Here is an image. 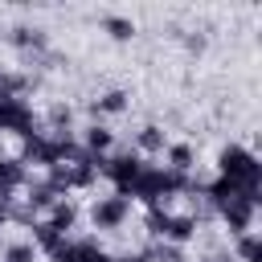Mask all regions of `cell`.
<instances>
[{"instance_id": "23", "label": "cell", "mask_w": 262, "mask_h": 262, "mask_svg": "<svg viewBox=\"0 0 262 262\" xmlns=\"http://www.w3.org/2000/svg\"><path fill=\"white\" fill-rule=\"evenodd\" d=\"M119 262H147V254H127V258H119Z\"/></svg>"}, {"instance_id": "12", "label": "cell", "mask_w": 262, "mask_h": 262, "mask_svg": "<svg viewBox=\"0 0 262 262\" xmlns=\"http://www.w3.org/2000/svg\"><path fill=\"white\" fill-rule=\"evenodd\" d=\"M74 221H78V209H74L70 201H57V205L49 209V225H53V229H57L61 237H66V229H70Z\"/></svg>"}, {"instance_id": "21", "label": "cell", "mask_w": 262, "mask_h": 262, "mask_svg": "<svg viewBox=\"0 0 262 262\" xmlns=\"http://www.w3.org/2000/svg\"><path fill=\"white\" fill-rule=\"evenodd\" d=\"M33 258H37L33 242H12V246L4 250V262H33Z\"/></svg>"}, {"instance_id": "24", "label": "cell", "mask_w": 262, "mask_h": 262, "mask_svg": "<svg viewBox=\"0 0 262 262\" xmlns=\"http://www.w3.org/2000/svg\"><path fill=\"white\" fill-rule=\"evenodd\" d=\"M4 221H8V209H4V205H0V225H4Z\"/></svg>"}, {"instance_id": "18", "label": "cell", "mask_w": 262, "mask_h": 262, "mask_svg": "<svg viewBox=\"0 0 262 262\" xmlns=\"http://www.w3.org/2000/svg\"><path fill=\"white\" fill-rule=\"evenodd\" d=\"M237 258H242V262H262V242H258V233H242V237H237Z\"/></svg>"}, {"instance_id": "6", "label": "cell", "mask_w": 262, "mask_h": 262, "mask_svg": "<svg viewBox=\"0 0 262 262\" xmlns=\"http://www.w3.org/2000/svg\"><path fill=\"white\" fill-rule=\"evenodd\" d=\"M49 262H115L94 237H82V242H61L53 254H49Z\"/></svg>"}, {"instance_id": "14", "label": "cell", "mask_w": 262, "mask_h": 262, "mask_svg": "<svg viewBox=\"0 0 262 262\" xmlns=\"http://www.w3.org/2000/svg\"><path fill=\"white\" fill-rule=\"evenodd\" d=\"M90 111H94V115H119V111H127V94H123V90H106Z\"/></svg>"}, {"instance_id": "10", "label": "cell", "mask_w": 262, "mask_h": 262, "mask_svg": "<svg viewBox=\"0 0 262 262\" xmlns=\"http://www.w3.org/2000/svg\"><path fill=\"white\" fill-rule=\"evenodd\" d=\"M12 45H20V49H33V53H45L49 37H45L37 25H16V29H12Z\"/></svg>"}, {"instance_id": "8", "label": "cell", "mask_w": 262, "mask_h": 262, "mask_svg": "<svg viewBox=\"0 0 262 262\" xmlns=\"http://www.w3.org/2000/svg\"><path fill=\"white\" fill-rule=\"evenodd\" d=\"M192 233H196V217H192V213H172V217H168V229H164V242L184 246Z\"/></svg>"}, {"instance_id": "16", "label": "cell", "mask_w": 262, "mask_h": 262, "mask_svg": "<svg viewBox=\"0 0 262 262\" xmlns=\"http://www.w3.org/2000/svg\"><path fill=\"white\" fill-rule=\"evenodd\" d=\"M168 168L180 172V176H188V168H192V147H188V143H172V147H168Z\"/></svg>"}, {"instance_id": "5", "label": "cell", "mask_w": 262, "mask_h": 262, "mask_svg": "<svg viewBox=\"0 0 262 262\" xmlns=\"http://www.w3.org/2000/svg\"><path fill=\"white\" fill-rule=\"evenodd\" d=\"M139 168H143V160H139L135 151H119V156H102V168H98V172H106V176L119 184V192L127 196V188L135 184Z\"/></svg>"}, {"instance_id": "4", "label": "cell", "mask_w": 262, "mask_h": 262, "mask_svg": "<svg viewBox=\"0 0 262 262\" xmlns=\"http://www.w3.org/2000/svg\"><path fill=\"white\" fill-rule=\"evenodd\" d=\"M127 213H131V196L115 192V196H98V201H94L90 221H94V229H119V225L127 221Z\"/></svg>"}, {"instance_id": "1", "label": "cell", "mask_w": 262, "mask_h": 262, "mask_svg": "<svg viewBox=\"0 0 262 262\" xmlns=\"http://www.w3.org/2000/svg\"><path fill=\"white\" fill-rule=\"evenodd\" d=\"M217 164H221V176H229V180L242 188V196H246L250 205H258V184H262V164H258V156H254L250 147L229 143V147L217 156Z\"/></svg>"}, {"instance_id": "2", "label": "cell", "mask_w": 262, "mask_h": 262, "mask_svg": "<svg viewBox=\"0 0 262 262\" xmlns=\"http://www.w3.org/2000/svg\"><path fill=\"white\" fill-rule=\"evenodd\" d=\"M66 139L70 135H29L25 147H20V164H41V168H53L61 164V151H66Z\"/></svg>"}, {"instance_id": "19", "label": "cell", "mask_w": 262, "mask_h": 262, "mask_svg": "<svg viewBox=\"0 0 262 262\" xmlns=\"http://www.w3.org/2000/svg\"><path fill=\"white\" fill-rule=\"evenodd\" d=\"M135 143H139V151H164V131L160 127H143L135 135Z\"/></svg>"}, {"instance_id": "7", "label": "cell", "mask_w": 262, "mask_h": 262, "mask_svg": "<svg viewBox=\"0 0 262 262\" xmlns=\"http://www.w3.org/2000/svg\"><path fill=\"white\" fill-rule=\"evenodd\" d=\"M217 213H221V221L229 225V233H237V237H242V233H250V225H254V205H250L246 196H233V201H229V205H221Z\"/></svg>"}, {"instance_id": "11", "label": "cell", "mask_w": 262, "mask_h": 262, "mask_svg": "<svg viewBox=\"0 0 262 262\" xmlns=\"http://www.w3.org/2000/svg\"><path fill=\"white\" fill-rule=\"evenodd\" d=\"M61 196L45 184V180H29V188H25V205H33V209H53Z\"/></svg>"}, {"instance_id": "20", "label": "cell", "mask_w": 262, "mask_h": 262, "mask_svg": "<svg viewBox=\"0 0 262 262\" xmlns=\"http://www.w3.org/2000/svg\"><path fill=\"white\" fill-rule=\"evenodd\" d=\"M147 262H184V250L172 242H160L156 250H147Z\"/></svg>"}, {"instance_id": "3", "label": "cell", "mask_w": 262, "mask_h": 262, "mask_svg": "<svg viewBox=\"0 0 262 262\" xmlns=\"http://www.w3.org/2000/svg\"><path fill=\"white\" fill-rule=\"evenodd\" d=\"M0 131H12V135H20V139L37 135V115H33V106H29L25 98L0 94Z\"/></svg>"}, {"instance_id": "22", "label": "cell", "mask_w": 262, "mask_h": 262, "mask_svg": "<svg viewBox=\"0 0 262 262\" xmlns=\"http://www.w3.org/2000/svg\"><path fill=\"white\" fill-rule=\"evenodd\" d=\"M8 217H12V221H20V225H37V209H33V205H25V201H20V205H8Z\"/></svg>"}, {"instance_id": "13", "label": "cell", "mask_w": 262, "mask_h": 262, "mask_svg": "<svg viewBox=\"0 0 262 262\" xmlns=\"http://www.w3.org/2000/svg\"><path fill=\"white\" fill-rule=\"evenodd\" d=\"M61 242H66V237H61L49 221H37V225H33V246H41V250H49V254H53Z\"/></svg>"}, {"instance_id": "15", "label": "cell", "mask_w": 262, "mask_h": 262, "mask_svg": "<svg viewBox=\"0 0 262 262\" xmlns=\"http://www.w3.org/2000/svg\"><path fill=\"white\" fill-rule=\"evenodd\" d=\"M111 139H115V135H111L106 127H98V123H94V127H86V151H90V156H106Z\"/></svg>"}, {"instance_id": "25", "label": "cell", "mask_w": 262, "mask_h": 262, "mask_svg": "<svg viewBox=\"0 0 262 262\" xmlns=\"http://www.w3.org/2000/svg\"><path fill=\"white\" fill-rule=\"evenodd\" d=\"M205 262H225V258H205Z\"/></svg>"}, {"instance_id": "17", "label": "cell", "mask_w": 262, "mask_h": 262, "mask_svg": "<svg viewBox=\"0 0 262 262\" xmlns=\"http://www.w3.org/2000/svg\"><path fill=\"white\" fill-rule=\"evenodd\" d=\"M102 29H106L115 41H131V37H135V25H131L127 16H102Z\"/></svg>"}, {"instance_id": "9", "label": "cell", "mask_w": 262, "mask_h": 262, "mask_svg": "<svg viewBox=\"0 0 262 262\" xmlns=\"http://www.w3.org/2000/svg\"><path fill=\"white\" fill-rule=\"evenodd\" d=\"M20 184H25V164L12 160V156H0V196H8Z\"/></svg>"}]
</instances>
